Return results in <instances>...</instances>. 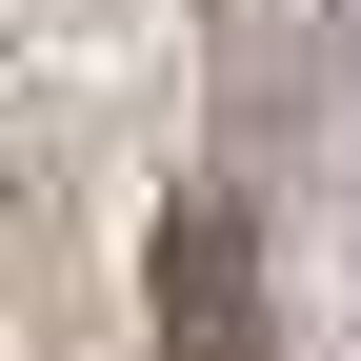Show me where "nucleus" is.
<instances>
[{"label": "nucleus", "instance_id": "1", "mask_svg": "<svg viewBox=\"0 0 361 361\" xmlns=\"http://www.w3.org/2000/svg\"><path fill=\"white\" fill-rule=\"evenodd\" d=\"M161 341H180V361H261V261H241V201H180V221H161Z\"/></svg>", "mask_w": 361, "mask_h": 361}]
</instances>
